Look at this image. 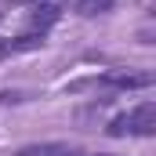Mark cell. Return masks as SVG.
<instances>
[{
  "label": "cell",
  "mask_w": 156,
  "mask_h": 156,
  "mask_svg": "<svg viewBox=\"0 0 156 156\" xmlns=\"http://www.w3.org/2000/svg\"><path fill=\"white\" fill-rule=\"evenodd\" d=\"M105 87H123V91H134V87H149L153 83V73H105L102 76Z\"/></svg>",
  "instance_id": "cell-3"
},
{
  "label": "cell",
  "mask_w": 156,
  "mask_h": 156,
  "mask_svg": "<svg viewBox=\"0 0 156 156\" xmlns=\"http://www.w3.org/2000/svg\"><path fill=\"white\" fill-rule=\"evenodd\" d=\"M47 33H37V29H29V33H22V37L15 40H0V58H11V55H26V51H37L47 44Z\"/></svg>",
  "instance_id": "cell-2"
},
{
  "label": "cell",
  "mask_w": 156,
  "mask_h": 156,
  "mask_svg": "<svg viewBox=\"0 0 156 156\" xmlns=\"http://www.w3.org/2000/svg\"><path fill=\"white\" fill-rule=\"evenodd\" d=\"M15 156H87V153H80L73 145H62V142H37V145L18 149Z\"/></svg>",
  "instance_id": "cell-4"
},
{
  "label": "cell",
  "mask_w": 156,
  "mask_h": 156,
  "mask_svg": "<svg viewBox=\"0 0 156 156\" xmlns=\"http://www.w3.org/2000/svg\"><path fill=\"white\" fill-rule=\"evenodd\" d=\"M113 4H116V0H76V11H80V15H87V18H94V15L113 11Z\"/></svg>",
  "instance_id": "cell-6"
},
{
  "label": "cell",
  "mask_w": 156,
  "mask_h": 156,
  "mask_svg": "<svg viewBox=\"0 0 156 156\" xmlns=\"http://www.w3.org/2000/svg\"><path fill=\"white\" fill-rule=\"evenodd\" d=\"M11 4H40V0H11Z\"/></svg>",
  "instance_id": "cell-7"
},
{
  "label": "cell",
  "mask_w": 156,
  "mask_h": 156,
  "mask_svg": "<svg viewBox=\"0 0 156 156\" xmlns=\"http://www.w3.org/2000/svg\"><path fill=\"white\" fill-rule=\"evenodd\" d=\"M0 18H4V11H0Z\"/></svg>",
  "instance_id": "cell-8"
},
{
  "label": "cell",
  "mask_w": 156,
  "mask_h": 156,
  "mask_svg": "<svg viewBox=\"0 0 156 156\" xmlns=\"http://www.w3.org/2000/svg\"><path fill=\"white\" fill-rule=\"evenodd\" d=\"M58 15H62V7H58L55 0H40L37 11H33V29H37V33H47V26L58 22Z\"/></svg>",
  "instance_id": "cell-5"
},
{
  "label": "cell",
  "mask_w": 156,
  "mask_h": 156,
  "mask_svg": "<svg viewBox=\"0 0 156 156\" xmlns=\"http://www.w3.org/2000/svg\"><path fill=\"white\" fill-rule=\"evenodd\" d=\"M109 134L113 138H149L156 134V105L153 102H138L134 109L120 113L116 120H109Z\"/></svg>",
  "instance_id": "cell-1"
}]
</instances>
